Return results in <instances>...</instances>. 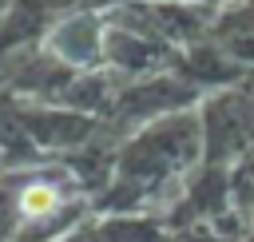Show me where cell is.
<instances>
[{
	"instance_id": "obj_1",
	"label": "cell",
	"mask_w": 254,
	"mask_h": 242,
	"mask_svg": "<svg viewBox=\"0 0 254 242\" xmlns=\"http://www.w3.org/2000/svg\"><path fill=\"white\" fill-rule=\"evenodd\" d=\"M16 210L24 218H48V214L60 210V190L52 182H28L20 190V198H16Z\"/></svg>"
}]
</instances>
